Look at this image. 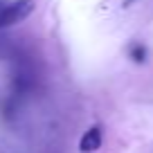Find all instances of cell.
<instances>
[{
  "instance_id": "7a4b0ae2",
  "label": "cell",
  "mask_w": 153,
  "mask_h": 153,
  "mask_svg": "<svg viewBox=\"0 0 153 153\" xmlns=\"http://www.w3.org/2000/svg\"><path fill=\"white\" fill-rule=\"evenodd\" d=\"M99 149H101V131H99V126H92V128H88L83 133L81 142H79V151L81 153H95Z\"/></svg>"
},
{
  "instance_id": "6da1fadb",
  "label": "cell",
  "mask_w": 153,
  "mask_h": 153,
  "mask_svg": "<svg viewBox=\"0 0 153 153\" xmlns=\"http://www.w3.org/2000/svg\"><path fill=\"white\" fill-rule=\"evenodd\" d=\"M32 11H34V0H16L11 5L2 7L0 9V29L25 20Z\"/></svg>"
},
{
  "instance_id": "3957f363",
  "label": "cell",
  "mask_w": 153,
  "mask_h": 153,
  "mask_svg": "<svg viewBox=\"0 0 153 153\" xmlns=\"http://www.w3.org/2000/svg\"><path fill=\"white\" fill-rule=\"evenodd\" d=\"M128 52H131V59H133L135 63H142L144 59H146V48H144V45H140V43H133Z\"/></svg>"
}]
</instances>
